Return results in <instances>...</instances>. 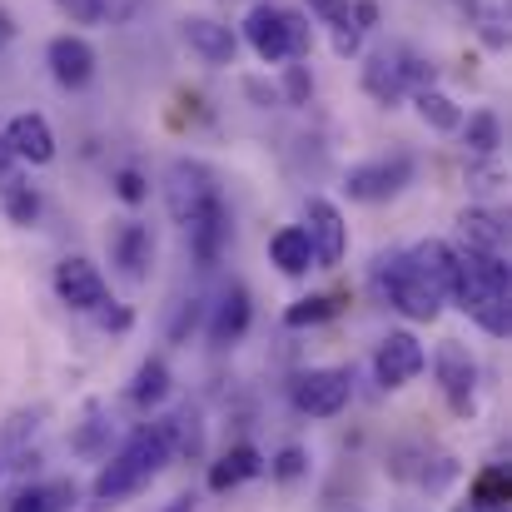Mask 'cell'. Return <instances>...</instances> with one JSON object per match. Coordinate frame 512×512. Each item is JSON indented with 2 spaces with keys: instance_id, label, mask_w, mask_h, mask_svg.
<instances>
[{
  "instance_id": "1",
  "label": "cell",
  "mask_w": 512,
  "mask_h": 512,
  "mask_svg": "<svg viewBox=\"0 0 512 512\" xmlns=\"http://www.w3.org/2000/svg\"><path fill=\"white\" fill-rule=\"evenodd\" d=\"M165 204H170V219L184 229L199 269H214L219 254L229 249V229H234L214 170L199 160H174L165 174Z\"/></svg>"
},
{
  "instance_id": "2",
  "label": "cell",
  "mask_w": 512,
  "mask_h": 512,
  "mask_svg": "<svg viewBox=\"0 0 512 512\" xmlns=\"http://www.w3.org/2000/svg\"><path fill=\"white\" fill-rule=\"evenodd\" d=\"M174 458V438H170V418L160 423H145L125 438V448L100 468L95 488H90V503L95 508H120L125 498H135L145 483H155L165 473V463Z\"/></svg>"
},
{
  "instance_id": "3",
  "label": "cell",
  "mask_w": 512,
  "mask_h": 512,
  "mask_svg": "<svg viewBox=\"0 0 512 512\" xmlns=\"http://www.w3.org/2000/svg\"><path fill=\"white\" fill-rule=\"evenodd\" d=\"M383 269H378V279H383V294H388V304L403 314V319H418V324H433L438 314H443V294L408 264V254H388V259H378Z\"/></svg>"
},
{
  "instance_id": "4",
  "label": "cell",
  "mask_w": 512,
  "mask_h": 512,
  "mask_svg": "<svg viewBox=\"0 0 512 512\" xmlns=\"http://www.w3.org/2000/svg\"><path fill=\"white\" fill-rule=\"evenodd\" d=\"M348 393H353V378L348 368H309L294 378V408L309 413V418H334L348 408Z\"/></svg>"
},
{
  "instance_id": "5",
  "label": "cell",
  "mask_w": 512,
  "mask_h": 512,
  "mask_svg": "<svg viewBox=\"0 0 512 512\" xmlns=\"http://www.w3.org/2000/svg\"><path fill=\"white\" fill-rule=\"evenodd\" d=\"M408 179H413V160H408V155H388V160L353 165V170L343 174V189H348V199H358V204H383V199H393Z\"/></svg>"
},
{
  "instance_id": "6",
  "label": "cell",
  "mask_w": 512,
  "mask_h": 512,
  "mask_svg": "<svg viewBox=\"0 0 512 512\" xmlns=\"http://www.w3.org/2000/svg\"><path fill=\"white\" fill-rule=\"evenodd\" d=\"M304 229H309V244H314V269L343 264V254H348V224H343L334 199L314 194V199L304 204Z\"/></svg>"
},
{
  "instance_id": "7",
  "label": "cell",
  "mask_w": 512,
  "mask_h": 512,
  "mask_svg": "<svg viewBox=\"0 0 512 512\" xmlns=\"http://www.w3.org/2000/svg\"><path fill=\"white\" fill-rule=\"evenodd\" d=\"M55 294H60V304H70L75 314H95V309H105V299H110L105 274H100L90 259H80V254L55 264Z\"/></svg>"
},
{
  "instance_id": "8",
  "label": "cell",
  "mask_w": 512,
  "mask_h": 512,
  "mask_svg": "<svg viewBox=\"0 0 512 512\" xmlns=\"http://www.w3.org/2000/svg\"><path fill=\"white\" fill-rule=\"evenodd\" d=\"M0 150L15 160V165H50L55 160V135H50V120L45 115H15L5 130H0Z\"/></svg>"
},
{
  "instance_id": "9",
  "label": "cell",
  "mask_w": 512,
  "mask_h": 512,
  "mask_svg": "<svg viewBox=\"0 0 512 512\" xmlns=\"http://www.w3.org/2000/svg\"><path fill=\"white\" fill-rule=\"evenodd\" d=\"M179 40H184L204 65H214V70L234 65V55H239V35H234L224 20H209V15H189V20H179Z\"/></svg>"
},
{
  "instance_id": "10",
  "label": "cell",
  "mask_w": 512,
  "mask_h": 512,
  "mask_svg": "<svg viewBox=\"0 0 512 512\" xmlns=\"http://www.w3.org/2000/svg\"><path fill=\"white\" fill-rule=\"evenodd\" d=\"M423 363H428V353H423V343L413 334H388L378 343V353H373V373H378L383 388H408L423 373Z\"/></svg>"
},
{
  "instance_id": "11",
  "label": "cell",
  "mask_w": 512,
  "mask_h": 512,
  "mask_svg": "<svg viewBox=\"0 0 512 512\" xmlns=\"http://www.w3.org/2000/svg\"><path fill=\"white\" fill-rule=\"evenodd\" d=\"M45 65H50V75H55L60 90H85L95 80V50L80 35H55L45 45Z\"/></svg>"
},
{
  "instance_id": "12",
  "label": "cell",
  "mask_w": 512,
  "mask_h": 512,
  "mask_svg": "<svg viewBox=\"0 0 512 512\" xmlns=\"http://www.w3.org/2000/svg\"><path fill=\"white\" fill-rule=\"evenodd\" d=\"M244 40L249 50L264 60V65H284L289 60V30H284V10L259 0L249 15H244Z\"/></svg>"
},
{
  "instance_id": "13",
  "label": "cell",
  "mask_w": 512,
  "mask_h": 512,
  "mask_svg": "<svg viewBox=\"0 0 512 512\" xmlns=\"http://www.w3.org/2000/svg\"><path fill=\"white\" fill-rule=\"evenodd\" d=\"M433 368H438V383H443L448 403H453L458 413H468V408H473V388H478V363L468 358V348H463V343H443V348L433 353Z\"/></svg>"
},
{
  "instance_id": "14",
  "label": "cell",
  "mask_w": 512,
  "mask_h": 512,
  "mask_svg": "<svg viewBox=\"0 0 512 512\" xmlns=\"http://www.w3.org/2000/svg\"><path fill=\"white\" fill-rule=\"evenodd\" d=\"M249 319H254L249 289H244V284H224V294H219V304H214V314H209V343H214V348H234V343L244 339Z\"/></svg>"
},
{
  "instance_id": "15",
  "label": "cell",
  "mask_w": 512,
  "mask_h": 512,
  "mask_svg": "<svg viewBox=\"0 0 512 512\" xmlns=\"http://www.w3.org/2000/svg\"><path fill=\"white\" fill-rule=\"evenodd\" d=\"M110 254H115V264H120V274L125 279H150V269H155V234H150V224H120L115 229V239H110Z\"/></svg>"
},
{
  "instance_id": "16",
  "label": "cell",
  "mask_w": 512,
  "mask_h": 512,
  "mask_svg": "<svg viewBox=\"0 0 512 512\" xmlns=\"http://www.w3.org/2000/svg\"><path fill=\"white\" fill-rule=\"evenodd\" d=\"M75 503H80V493H75L70 478H45V483H30V488L10 493L5 512H70Z\"/></svg>"
},
{
  "instance_id": "17",
  "label": "cell",
  "mask_w": 512,
  "mask_h": 512,
  "mask_svg": "<svg viewBox=\"0 0 512 512\" xmlns=\"http://www.w3.org/2000/svg\"><path fill=\"white\" fill-rule=\"evenodd\" d=\"M269 259H274V269H279V274L304 279V274L314 269V244H309V229H304V224H284V229L269 239Z\"/></svg>"
},
{
  "instance_id": "18",
  "label": "cell",
  "mask_w": 512,
  "mask_h": 512,
  "mask_svg": "<svg viewBox=\"0 0 512 512\" xmlns=\"http://www.w3.org/2000/svg\"><path fill=\"white\" fill-rule=\"evenodd\" d=\"M408 264L448 299V284H453V264H458V249L453 244H443V239H423V244H413L408 249Z\"/></svg>"
},
{
  "instance_id": "19",
  "label": "cell",
  "mask_w": 512,
  "mask_h": 512,
  "mask_svg": "<svg viewBox=\"0 0 512 512\" xmlns=\"http://www.w3.org/2000/svg\"><path fill=\"white\" fill-rule=\"evenodd\" d=\"M458 229H463L468 249H483V254H503L508 249V229H503V219L493 209H463Z\"/></svg>"
},
{
  "instance_id": "20",
  "label": "cell",
  "mask_w": 512,
  "mask_h": 512,
  "mask_svg": "<svg viewBox=\"0 0 512 512\" xmlns=\"http://www.w3.org/2000/svg\"><path fill=\"white\" fill-rule=\"evenodd\" d=\"M259 473H264L259 448L239 443L229 458H219V463L209 468V488H214V493H229V488H239V483H249V478H259Z\"/></svg>"
},
{
  "instance_id": "21",
  "label": "cell",
  "mask_w": 512,
  "mask_h": 512,
  "mask_svg": "<svg viewBox=\"0 0 512 512\" xmlns=\"http://www.w3.org/2000/svg\"><path fill=\"white\" fill-rule=\"evenodd\" d=\"M458 135H463V150H468V155L493 160L498 145H503V120H498L493 110H478V115H468V120L458 125Z\"/></svg>"
},
{
  "instance_id": "22",
  "label": "cell",
  "mask_w": 512,
  "mask_h": 512,
  "mask_svg": "<svg viewBox=\"0 0 512 512\" xmlns=\"http://www.w3.org/2000/svg\"><path fill=\"white\" fill-rule=\"evenodd\" d=\"M413 110H418V120H423L428 130H443V135H453V130L463 125V110H458L443 90H433V85L413 90Z\"/></svg>"
},
{
  "instance_id": "23",
  "label": "cell",
  "mask_w": 512,
  "mask_h": 512,
  "mask_svg": "<svg viewBox=\"0 0 512 512\" xmlns=\"http://www.w3.org/2000/svg\"><path fill=\"white\" fill-rule=\"evenodd\" d=\"M363 90H368V95H373V100H378V105H388V110H393V105H398V100H403V95H408V90H403V80H398V70H393V60H388V55H373V60H368V65H363Z\"/></svg>"
},
{
  "instance_id": "24",
  "label": "cell",
  "mask_w": 512,
  "mask_h": 512,
  "mask_svg": "<svg viewBox=\"0 0 512 512\" xmlns=\"http://www.w3.org/2000/svg\"><path fill=\"white\" fill-rule=\"evenodd\" d=\"M130 398H135L140 408H155V403H165V398H170V368H165V358H145V363L135 368Z\"/></svg>"
},
{
  "instance_id": "25",
  "label": "cell",
  "mask_w": 512,
  "mask_h": 512,
  "mask_svg": "<svg viewBox=\"0 0 512 512\" xmlns=\"http://www.w3.org/2000/svg\"><path fill=\"white\" fill-rule=\"evenodd\" d=\"M35 428H40V418H35V413H30V418H10V423L0 428V478H5L10 468H20V463H25Z\"/></svg>"
},
{
  "instance_id": "26",
  "label": "cell",
  "mask_w": 512,
  "mask_h": 512,
  "mask_svg": "<svg viewBox=\"0 0 512 512\" xmlns=\"http://www.w3.org/2000/svg\"><path fill=\"white\" fill-rule=\"evenodd\" d=\"M0 199H5V214H10V224L30 229V224L40 219V194H35L25 179H10V184H0Z\"/></svg>"
},
{
  "instance_id": "27",
  "label": "cell",
  "mask_w": 512,
  "mask_h": 512,
  "mask_svg": "<svg viewBox=\"0 0 512 512\" xmlns=\"http://www.w3.org/2000/svg\"><path fill=\"white\" fill-rule=\"evenodd\" d=\"M343 309L339 294H314V299H299L289 314H284V324L289 329H309V324H324V319H334Z\"/></svg>"
},
{
  "instance_id": "28",
  "label": "cell",
  "mask_w": 512,
  "mask_h": 512,
  "mask_svg": "<svg viewBox=\"0 0 512 512\" xmlns=\"http://www.w3.org/2000/svg\"><path fill=\"white\" fill-rule=\"evenodd\" d=\"M508 498H512L508 468H488V473L473 483V503L483 512H508Z\"/></svg>"
},
{
  "instance_id": "29",
  "label": "cell",
  "mask_w": 512,
  "mask_h": 512,
  "mask_svg": "<svg viewBox=\"0 0 512 512\" xmlns=\"http://www.w3.org/2000/svg\"><path fill=\"white\" fill-rule=\"evenodd\" d=\"M284 30H289V60H309V50H314L309 20H304L299 10H284Z\"/></svg>"
},
{
  "instance_id": "30",
  "label": "cell",
  "mask_w": 512,
  "mask_h": 512,
  "mask_svg": "<svg viewBox=\"0 0 512 512\" xmlns=\"http://www.w3.org/2000/svg\"><path fill=\"white\" fill-rule=\"evenodd\" d=\"M329 25H334V50H339L343 60H348V55H358V50H363V30H358V25H353V15H348V10H343V15H334V20H329Z\"/></svg>"
},
{
  "instance_id": "31",
  "label": "cell",
  "mask_w": 512,
  "mask_h": 512,
  "mask_svg": "<svg viewBox=\"0 0 512 512\" xmlns=\"http://www.w3.org/2000/svg\"><path fill=\"white\" fill-rule=\"evenodd\" d=\"M115 194H120L125 204H145V199H150V179H145L140 170H130V165H125V170L115 174Z\"/></svg>"
},
{
  "instance_id": "32",
  "label": "cell",
  "mask_w": 512,
  "mask_h": 512,
  "mask_svg": "<svg viewBox=\"0 0 512 512\" xmlns=\"http://www.w3.org/2000/svg\"><path fill=\"white\" fill-rule=\"evenodd\" d=\"M304 468H309V458H304V448H284L274 463H269V473L279 478V483H294V478H304Z\"/></svg>"
},
{
  "instance_id": "33",
  "label": "cell",
  "mask_w": 512,
  "mask_h": 512,
  "mask_svg": "<svg viewBox=\"0 0 512 512\" xmlns=\"http://www.w3.org/2000/svg\"><path fill=\"white\" fill-rule=\"evenodd\" d=\"M65 15H70V25H100L105 20V0H55Z\"/></svg>"
},
{
  "instance_id": "34",
  "label": "cell",
  "mask_w": 512,
  "mask_h": 512,
  "mask_svg": "<svg viewBox=\"0 0 512 512\" xmlns=\"http://www.w3.org/2000/svg\"><path fill=\"white\" fill-rule=\"evenodd\" d=\"M284 90H289V100H294V105H304V100L314 95V75H309V65H289Z\"/></svg>"
},
{
  "instance_id": "35",
  "label": "cell",
  "mask_w": 512,
  "mask_h": 512,
  "mask_svg": "<svg viewBox=\"0 0 512 512\" xmlns=\"http://www.w3.org/2000/svg\"><path fill=\"white\" fill-rule=\"evenodd\" d=\"M199 304H204V299H184V304H179V314H174V324H170L174 343H184V334H194V324H199Z\"/></svg>"
},
{
  "instance_id": "36",
  "label": "cell",
  "mask_w": 512,
  "mask_h": 512,
  "mask_svg": "<svg viewBox=\"0 0 512 512\" xmlns=\"http://www.w3.org/2000/svg\"><path fill=\"white\" fill-rule=\"evenodd\" d=\"M140 5H145V0H105V20H110V25H130V20L140 15Z\"/></svg>"
},
{
  "instance_id": "37",
  "label": "cell",
  "mask_w": 512,
  "mask_h": 512,
  "mask_svg": "<svg viewBox=\"0 0 512 512\" xmlns=\"http://www.w3.org/2000/svg\"><path fill=\"white\" fill-rule=\"evenodd\" d=\"M348 15H353V25H358V30H373V25H378V5H373V0H358Z\"/></svg>"
},
{
  "instance_id": "38",
  "label": "cell",
  "mask_w": 512,
  "mask_h": 512,
  "mask_svg": "<svg viewBox=\"0 0 512 512\" xmlns=\"http://www.w3.org/2000/svg\"><path fill=\"white\" fill-rule=\"evenodd\" d=\"M309 10H314L319 20H334V15H343L348 5H343V0H309Z\"/></svg>"
},
{
  "instance_id": "39",
  "label": "cell",
  "mask_w": 512,
  "mask_h": 512,
  "mask_svg": "<svg viewBox=\"0 0 512 512\" xmlns=\"http://www.w3.org/2000/svg\"><path fill=\"white\" fill-rule=\"evenodd\" d=\"M95 314H100L105 329H130V314H125V309H95Z\"/></svg>"
},
{
  "instance_id": "40",
  "label": "cell",
  "mask_w": 512,
  "mask_h": 512,
  "mask_svg": "<svg viewBox=\"0 0 512 512\" xmlns=\"http://www.w3.org/2000/svg\"><path fill=\"white\" fill-rule=\"evenodd\" d=\"M170 512H194V498H174V508Z\"/></svg>"
},
{
  "instance_id": "41",
  "label": "cell",
  "mask_w": 512,
  "mask_h": 512,
  "mask_svg": "<svg viewBox=\"0 0 512 512\" xmlns=\"http://www.w3.org/2000/svg\"><path fill=\"white\" fill-rule=\"evenodd\" d=\"M463 512H483V508H478V503H468V508H463Z\"/></svg>"
}]
</instances>
